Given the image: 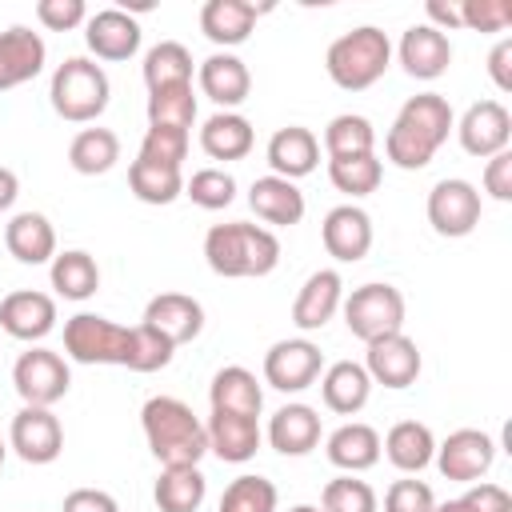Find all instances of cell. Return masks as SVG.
<instances>
[{"label": "cell", "instance_id": "1", "mask_svg": "<svg viewBox=\"0 0 512 512\" xmlns=\"http://www.w3.org/2000/svg\"><path fill=\"white\" fill-rule=\"evenodd\" d=\"M452 128H456L452 104L440 92H416L396 112V120L384 136V156L404 172H420L432 164V156L440 152V144L448 140Z\"/></svg>", "mask_w": 512, "mask_h": 512}, {"label": "cell", "instance_id": "2", "mask_svg": "<svg viewBox=\"0 0 512 512\" xmlns=\"http://www.w3.org/2000/svg\"><path fill=\"white\" fill-rule=\"evenodd\" d=\"M140 428H144V440H148L152 456L160 460V468H200V460L208 452V432L184 400H176V396L144 400Z\"/></svg>", "mask_w": 512, "mask_h": 512}, {"label": "cell", "instance_id": "3", "mask_svg": "<svg viewBox=\"0 0 512 512\" xmlns=\"http://www.w3.org/2000/svg\"><path fill=\"white\" fill-rule=\"evenodd\" d=\"M204 260L224 280L268 276L280 264V240H276V232L248 224V220L212 224L204 236Z\"/></svg>", "mask_w": 512, "mask_h": 512}, {"label": "cell", "instance_id": "4", "mask_svg": "<svg viewBox=\"0 0 512 512\" xmlns=\"http://www.w3.org/2000/svg\"><path fill=\"white\" fill-rule=\"evenodd\" d=\"M392 64V40L376 28V24H360L344 36H336L328 44V56H324V68L332 76L336 88L344 92H364L372 88Z\"/></svg>", "mask_w": 512, "mask_h": 512}, {"label": "cell", "instance_id": "5", "mask_svg": "<svg viewBox=\"0 0 512 512\" xmlns=\"http://www.w3.org/2000/svg\"><path fill=\"white\" fill-rule=\"evenodd\" d=\"M108 96H112L108 72L88 56H68L48 84L52 112L68 124H96L108 108Z\"/></svg>", "mask_w": 512, "mask_h": 512}, {"label": "cell", "instance_id": "6", "mask_svg": "<svg viewBox=\"0 0 512 512\" xmlns=\"http://www.w3.org/2000/svg\"><path fill=\"white\" fill-rule=\"evenodd\" d=\"M64 352L76 364H120L128 368L132 356V328L96 316V312H76L64 320Z\"/></svg>", "mask_w": 512, "mask_h": 512}, {"label": "cell", "instance_id": "7", "mask_svg": "<svg viewBox=\"0 0 512 512\" xmlns=\"http://www.w3.org/2000/svg\"><path fill=\"white\" fill-rule=\"evenodd\" d=\"M344 324L356 340H376L388 332H404V292L396 284H360L340 304Z\"/></svg>", "mask_w": 512, "mask_h": 512}, {"label": "cell", "instance_id": "8", "mask_svg": "<svg viewBox=\"0 0 512 512\" xmlns=\"http://www.w3.org/2000/svg\"><path fill=\"white\" fill-rule=\"evenodd\" d=\"M12 388L20 392L24 404H36V408H52L56 400L68 396L72 388V372H68V360L52 348H28L20 352V360L12 364Z\"/></svg>", "mask_w": 512, "mask_h": 512}, {"label": "cell", "instance_id": "9", "mask_svg": "<svg viewBox=\"0 0 512 512\" xmlns=\"http://www.w3.org/2000/svg\"><path fill=\"white\" fill-rule=\"evenodd\" d=\"M432 464L440 468L444 480L456 484H476L480 476H488V468L496 464V440L480 428H456L436 444Z\"/></svg>", "mask_w": 512, "mask_h": 512}, {"label": "cell", "instance_id": "10", "mask_svg": "<svg viewBox=\"0 0 512 512\" xmlns=\"http://www.w3.org/2000/svg\"><path fill=\"white\" fill-rule=\"evenodd\" d=\"M480 208H484L480 188L472 180H460V176H448V180L432 184V192H428V224L448 240L476 232Z\"/></svg>", "mask_w": 512, "mask_h": 512}, {"label": "cell", "instance_id": "11", "mask_svg": "<svg viewBox=\"0 0 512 512\" xmlns=\"http://www.w3.org/2000/svg\"><path fill=\"white\" fill-rule=\"evenodd\" d=\"M320 372H324V352L308 336L276 340L264 352V384H272L276 392H304L320 380Z\"/></svg>", "mask_w": 512, "mask_h": 512}, {"label": "cell", "instance_id": "12", "mask_svg": "<svg viewBox=\"0 0 512 512\" xmlns=\"http://www.w3.org/2000/svg\"><path fill=\"white\" fill-rule=\"evenodd\" d=\"M424 368V356L416 348L412 336L404 332H388V336H376L368 340V352H364V372L372 384H384V388H408L416 384Z\"/></svg>", "mask_w": 512, "mask_h": 512}, {"label": "cell", "instance_id": "13", "mask_svg": "<svg viewBox=\"0 0 512 512\" xmlns=\"http://www.w3.org/2000/svg\"><path fill=\"white\" fill-rule=\"evenodd\" d=\"M8 448H12L24 464H52V460L64 452V428H60V420L52 416V408L24 404V408L12 416Z\"/></svg>", "mask_w": 512, "mask_h": 512}, {"label": "cell", "instance_id": "14", "mask_svg": "<svg viewBox=\"0 0 512 512\" xmlns=\"http://www.w3.org/2000/svg\"><path fill=\"white\" fill-rule=\"evenodd\" d=\"M460 136V148L468 156H496V152H508V140H512V116L500 100H476L468 104V112L456 120L452 128Z\"/></svg>", "mask_w": 512, "mask_h": 512}, {"label": "cell", "instance_id": "15", "mask_svg": "<svg viewBox=\"0 0 512 512\" xmlns=\"http://www.w3.org/2000/svg\"><path fill=\"white\" fill-rule=\"evenodd\" d=\"M84 44L96 60H132L140 52V24L124 8H100L84 20Z\"/></svg>", "mask_w": 512, "mask_h": 512}, {"label": "cell", "instance_id": "16", "mask_svg": "<svg viewBox=\"0 0 512 512\" xmlns=\"http://www.w3.org/2000/svg\"><path fill=\"white\" fill-rule=\"evenodd\" d=\"M196 84L220 112H236L252 92V72L236 52H212L208 60H200Z\"/></svg>", "mask_w": 512, "mask_h": 512}, {"label": "cell", "instance_id": "17", "mask_svg": "<svg viewBox=\"0 0 512 512\" xmlns=\"http://www.w3.org/2000/svg\"><path fill=\"white\" fill-rule=\"evenodd\" d=\"M324 252L340 264H356L372 248V216L360 204H336L320 224Z\"/></svg>", "mask_w": 512, "mask_h": 512}, {"label": "cell", "instance_id": "18", "mask_svg": "<svg viewBox=\"0 0 512 512\" xmlns=\"http://www.w3.org/2000/svg\"><path fill=\"white\" fill-rule=\"evenodd\" d=\"M0 328L12 340H24V344L44 340L56 328V300L48 292H36V288L8 292L0 300Z\"/></svg>", "mask_w": 512, "mask_h": 512}, {"label": "cell", "instance_id": "19", "mask_svg": "<svg viewBox=\"0 0 512 512\" xmlns=\"http://www.w3.org/2000/svg\"><path fill=\"white\" fill-rule=\"evenodd\" d=\"M140 324H148V328L160 332L172 348H180V344H188V340H196V336L204 332V308H200V300L188 296V292H160V296L148 300Z\"/></svg>", "mask_w": 512, "mask_h": 512}, {"label": "cell", "instance_id": "20", "mask_svg": "<svg viewBox=\"0 0 512 512\" xmlns=\"http://www.w3.org/2000/svg\"><path fill=\"white\" fill-rule=\"evenodd\" d=\"M208 432V452L220 456L224 464H248L260 452V416H244V412H216L204 424Z\"/></svg>", "mask_w": 512, "mask_h": 512}, {"label": "cell", "instance_id": "21", "mask_svg": "<svg viewBox=\"0 0 512 512\" xmlns=\"http://www.w3.org/2000/svg\"><path fill=\"white\" fill-rule=\"evenodd\" d=\"M340 304H344V280H340V272L336 268H320V272H312L300 284V292L292 300V324L300 332H320L340 312Z\"/></svg>", "mask_w": 512, "mask_h": 512}, {"label": "cell", "instance_id": "22", "mask_svg": "<svg viewBox=\"0 0 512 512\" xmlns=\"http://www.w3.org/2000/svg\"><path fill=\"white\" fill-rule=\"evenodd\" d=\"M44 60H48V48H44L40 32H32L24 24L4 28L0 32V92L36 80L44 72Z\"/></svg>", "mask_w": 512, "mask_h": 512}, {"label": "cell", "instance_id": "23", "mask_svg": "<svg viewBox=\"0 0 512 512\" xmlns=\"http://www.w3.org/2000/svg\"><path fill=\"white\" fill-rule=\"evenodd\" d=\"M396 56L412 80H436L452 64V40L444 32H436L432 24H412V28H404Z\"/></svg>", "mask_w": 512, "mask_h": 512}, {"label": "cell", "instance_id": "24", "mask_svg": "<svg viewBox=\"0 0 512 512\" xmlns=\"http://www.w3.org/2000/svg\"><path fill=\"white\" fill-rule=\"evenodd\" d=\"M320 164V140L312 128L304 124H288V128H276L272 140H268V168L272 176L280 180H300V176H312Z\"/></svg>", "mask_w": 512, "mask_h": 512}, {"label": "cell", "instance_id": "25", "mask_svg": "<svg viewBox=\"0 0 512 512\" xmlns=\"http://www.w3.org/2000/svg\"><path fill=\"white\" fill-rule=\"evenodd\" d=\"M320 412L312 404H284L272 412L268 420V444L280 452V456H308L316 444H320Z\"/></svg>", "mask_w": 512, "mask_h": 512}, {"label": "cell", "instance_id": "26", "mask_svg": "<svg viewBox=\"0 0 512 512\" xmlns=\"http://www.w3.org/2000/svg\"><path fill=\"white\" fill-rule=\"evenodd\" d=\"M372 396V380L364 372V364L356 360H336L320 372V400L328 412L336 416H356Z\"/></svg>", "mask_w": 512, "mask_h": 512}, {"label": "cell", "instance_id": "27", "mask_svg": "<svg viewBox=\"0 0 512 512\" xmlns=\"http://www.w3.org/2000/svg\"><path fill=\"white\" fill-rule=\"evenodd\" d=\"M264 8H256V4H248V0H208L204 8H200V32L216 44V48H236V44H244L248 36H252V28H256V16H260Z\"/></svg>", "mask_w": 512, "mask_h": 512}, {"label": "cell", "instance_id": "28", "mask_svg": "<svg viewBox=\"0 0 512 512\" xmlns=\"http://www.w3.org/2000/svg\"><path fill=\"white\" fill-rule=\"evenodd\" d=\"M248 204H252V212L264 224H276V228H292V224L304 220V192L292 180H280L272 172L260 176V180H252Z\"/></svg>", "mask_w": 512, "mask_h": 512}, {"label": "cell", "instance_id": "29", "mask_svg": "<svg viewBox=\"0 0 512 512\" xmlns=\"http://www.w3.org/2000/svg\"><path fill=\"white\" fill-rule=\"evenodd\" d=\"M4 248L20 264H52L56 256V228L44 212H16L4 224Z\"/></svg>", "mask_w": 512, "mask_h": 512}, {"label": "cell", "instance_id": "30", "mask_svg": "<svg viewBox=\"0 0 512 512\" xmlns=\"http://www.w3.org/2000/svg\"><path fill=\"white\" fill-rule=\"evenodd\" d=\"M380 452L392 460V468L416 476V472H424V468L432 464V456H436V436H432V428L420 424V420H400V424H392L388 436L380 440Z\"/></svg>", "mask_w": 512, "mask_h": 512}, {"label": "cell", "instance_id": "31", "mask_svg": "<svg viewBox=\"0 0 512 512\" xmlns=\"http://www.w3.org/2000/svg\"><path fill=\"white\" fill-rule=\"evenodd\" d=\"M324 452H328V460H332L340 472H348V476L368 472V468L380 460V432H376L372 424L348 420V424H340V428L328 436Z\"/></svg>", "mask_w": 512, "mask_h": 512}, {"label": "cell", "instance_id": "32", "mask_svg": "<svg viewBox=\"0 0 512 512\" xmlns=\"http://www.w3.org/2000/svg\"><path fill=\"white\" fill-rule=\"evenodd\" d=\"M252 144H256V132L240 112H212L200 128V148L212 160H244Z\"/></svg>", "mask_w": 512, "mask_h": 512}, {"label": "cell", "instance_id": "33", "mask_svg": "<svg viewBox=\"0 0 512 512\" xmlns=\"http://www.w3.org/2000/svg\"><path fill=\"white\" fill-rule=\"evenodd\" d=\"M208 404H212L216 412L260 416V408H264V388H260V380H256L248 368L228 364V368H220V372L212 376V384H208Z\"/></svg>", "mask_w": 512, "mask_h": 512}, {"label": "cell", "instance_id": "34", "mask_svg": "<svg viewBox=\"0 0 512 512\" xmlns=\"http://www.w3.org/2000/svg\"><path fill=\"white\" fill-rule=\"evenodd\" d=\"M48 276H52L56 296H64V300H88V296H96V288H100V264H96L84 248L56 252Z\"/></svg>", "mask_w": 512, "mask_h": 512}, {"label": "cell", "instance_id": "35", "mask_svg": "<svg viewBox=\"0 0 512 512\" xmlns=\"http://www.w3.org/2000/svg\"><path fill=\"white\" fill-rule=\"evenodd\" d=\"M120 160V136L112 128H80L68 144V164L80 176H104Z\"/></svg>", "mask_w": 512, "mask_h": 512}, {"label": "cell", "instance_id": "36", "mask_svg": "<svg viewBox=\"0 0 512 512\" xmlns=\"http://www.w3.org/2000/svg\"><path fill=\"white\" fill-rule=\"evenodd\" d=\"M204 496H208V480L200 468H164L152 488L160 512H196Z\"/></svg>", "mask_w": 512, "mask_h": 512}, {"label": "cell", "instance_id": "37", "mask_svg": "<svg viewBox=\"0 0 512 512\" xmlns=\"http://www.w3.org/2000/svg\"><path fill=\"white\" fill-rule=\"evenodd\" d=\"M128 188L140 204H172L176 196H184V176L180 168H168V164H152V160H132L128 164Z\"/></svg>", "mask_w": 512, "mask_h": 512}, {"label": "cell", "instance_id": "38", "mask_svg": "<svg viewBox=\"0 0 512 512\" xmlns=\"http://www.w3.org/2000/svg\"><path fill=\"white\" fill-rule=\"evenodd\" d=\"M144 84L148 92L172 88V84H192V52L180 40H160L144 52Z\"/></svg>", "mask_w": 512, "mask_h": 512}, {"label": "cell", "instance_id": "39", "mask_svg": "<svg viewBox=\"0 0 512 512\" xmlns=\"http://www.w3.org/2000/svg\"><path fill=\"white\" fill-rule=\"evenodd\" d=\"M324 152H328V160L376 152V128H372V120L360 116V112H340V116H332L328 128H324Z\"/></svg>", "mask_w": 512, "mask_h": 512}, {"label": "cell", "instance_id": "40", "mask_svg": "<svg viewBox=\"0 0 512 512\" xmlns=\"http://www.w3.org/2000/svg\"><path fill=\"white\" fill-rule=\"evenodd\" d=\"M328 180L336 192L344 196H368L380 188L384 180V164L376 160V152H364V156H340V160H328Z\"/></svg>", "mask_w": 512, "mask_h": 512}, {"label": "cell", "instance_id": "41", "mask_svg": "<svg viewBox=\"0 0 512 512\" xmlns=\"http://www.w3.org/2000/svg\"><path fill=\"white\" fill-rule=\"evenodd\" d=\"M196 120V92L192 84H172L148 92V124H168V128H192Z\"/></svg>", "mask_w": 512, "mask_h": 512}, {"label": "cell", "instance_id": "42", "mask_svg": "<svg viewBox=\"0 0 512 512\" xmlns=\"http://www.w3.org/2000/svg\"><path fill=\"white\" fill-rule=\"evenodd\" d=\"M276 500H280V496H276V484H272L268 476L244 472V476H236V480L224 488L216 512H276Z\"/></svg>", "mask_w": 512, "mask_h": 512}, {"label": "cell", "instance_id": "43", "mask_svg": "<svg viewBox=\"0 0 512 512\" xmlns=\"http://www.w3.org/2000/svg\"><path fill=\"white\" fill-rule=\"evenodd\" d=\"M320 512H380V500L372 492L368 480H356V476H336L324 484L320 492Z\"/></svg>", "mask_w": 512, "mask_h": 512}, {"label": "cell", "instance_id": "44", "mask_svg": "<svg viewBox=\"0 0 512 512\" xmlns=\"http://www.w3.org/2000/svg\"><path fill=\"white\" fill-rule=\"evenodd\" d=\"M184 196L196 204V208H208V212H220L236 200V180L232 172L224 168H200L184 180Z\"/></svg>", "mask_w": 512, "mask_h": 512}, {"label": "cell", "instance_id": "45", "mask_svg": "<svg viewBox=\"0 0 512 512\" xmlns=\"http://www.w3.org/2000/svg\"><path fill=\"white\" fill-rule=\"evenodd\" d=\"M184 156H188V132H184V128L148 124V132H144V140H140V160L180 168V160H184Z\"/></svg>", "mask_w": 512, "mask_h": 512}, {"label": "cell", "instance_id": "46", "mask_svg": "<svg viewBox=\"0 0 512 512\" xmlns=\"http://www.w3.org/2000/svg\"><path fill=\"white\" fill-rule=\"evenodd\" d=\"M172 344L152 332L148 324H132V356H128V372H160L172 364Z\"/></svg>", "mask_w": 512, "mask_h": 512}, {"label": "cell", "instance_id": "47", "mask_svg": "<svg viewBox=\"0 0 512 512\" xmlns=\"http://www.w3.org/2000/svg\"><path fill=\"white\" fill-rule=\"evenodd\" d=\"M508 24H512V4H504V0H464L460 4V28L504 32Z\"/></svg>", "mask_w": 512, "mask_h": 512}, {"label": "cell", "instance_id": "48", "mask_svg": "<svg viewBox=\"0 0 512 512\" xmlns=\"http://www.w3.org/2000/svg\"><path fill=\"white\" fill-rule=\"evenodd\" d=\"M436 508V492L424 480H392L384 492V512H432Z\"/></svg>", "mask_w": 512, "mask_h": 512}, {"label": "cell", "instance_id": "49", "mask_svg": "<svg viewBox=\"0 0 512 512\" xmlns=\"http://www.w3.org/2000/svg\"><path fill=\"white\" fill-rule=\"evenodd\" d=\"M36 20L48 32H72L88 20V4L84 0H40L36 4Z\"/></svg>", "mask_w": 512, "mask_h": 512}, {"label": "cell", "instance_id": "50", "mask_svg": "<svg viewBox=\"0 0 512 512\" xmlns=\"http://www.w3.org/2000/svg\"><path fill=\"white\" fill-rule=\"evenodd\" d=\"M484 192L500 204L512 200V152H496L484 164Z\"/></svg>", "mask_w": 512, "mask_h": 512}, {"label": "cell", "instance_id": "51", "mask_svg": "<svg viewBox=\"0 0 512 512\" xmlns=\"http://www.w3.org/2000/svg\"><path fill=\"white\" fill-rule=\"evenodd\" d=\"M464 504L472 512H512V496L508 488L492 484V480H476L468 492H464Z\"/></svg>", "mask_w": 512, "mask_h": 512}, {"label": "cell", "instance_id": "52", "mask_svg": "<svg viewBox=\"0 0 512 512\" xmlns=\"http://www.w3.org/2000/svg\"><path fill=\"white\" fill-rule=\"evenodd\" d=\"M60 512H120L116 496L104 488H72L60 504Z\"/></svg>", "mask_w": 512, "mask_h": 512}, {"label": "cell", "instance_id": "53", "mask_svg": "<svg viewBox=\"0 0 512 512\" xmlns=\"http://www.w3.org/2000/svg\"><path fill=\"white\" fill-rule=\"evenodd\" d=\"M488 76L500 92H512V40H496L492 52H488Z\"/></svg>", "mask_w": 512, "mask_h": 512}, {"label": "cell", "instance_id": "54", "mask_svg": "<svg viewBox=\"0 0 512 512\" xmlns=\"http://www.w3.org/2000/svg\"><path fill=\"white\" fill-rule=\"evenodd\" d=\"M424 12H428V24H432L436 32L460 28V4H440V0H428V4H424Z\"/></svg>", "mask_w": 512, "mask_h": 512}, {"label": "cell", "instance_id": "55", "mask_svg": "<svg viewBox=\"0 0 512 512\" xmlns=\"http://www.w3.org/2000/svg\"><path fill=\"white\" fill-rule=\"evenodd\" d=\"M16 196H20V180H16L12 168L0 164V212H8V208L16 204Z\"/></svg>", "mask_w": 512, "mask_h": 512}, {"label": "cell", "instance_id": "56", "mask_svg": "<svg viewBox=\"0 0 512 512\" xmlns=\"http://www.w3.org/2000/svg\"><path fill=\"white\" fill-rule=\"evenodd\" d=\"M432 512H472V508L464 504V496H456V500H444V504H436Z\"/></svg>", "mask_w": 512, "mask_h": 512}, {"label": "cell", "instance_id": "57", "mask_svg": "<svg viewBox=\"0 0 512 512\" xmlns=\"http://www.w3.org/2000/svg\"><path fill=\"white\" fill-rule=\"evenodd\" d=\"M292 512H320V508H316V504H296Z\"/></svg>", "mask_w": 512, "mask_h": 512}, {"label": "cell", "instance_id": "58", "mask_svg": "<svg viewBox=\"0 0 512 512\" xmlns=\"http://www.w3.org/2000/svg\"><path fill=\"white\" fill-rule=\"evenodd\" d=\"M4 456H8V444L0 440V468H4Z\"/></svg>", "mask_w": 512, "mask_h": 512}]
</instances>
